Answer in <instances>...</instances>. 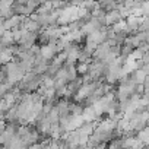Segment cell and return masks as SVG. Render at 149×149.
Listing matches in <instances>:
<instances>
[{
	"label": "cell",
	"mask_w": 149,
	"mask_h": 149,
	"mask_svg": "<svg viewBox=\"0 0 149 149\" xmlns=\"http://www.w3.org/2000/svg\"><path fill=\"white\" fill-rule=\"evenodd\" d=\"M108 53H110V45H108V42L105 41V42L97 45V48H95V51H94V54H92L91 58H92L94 61H102L104 57H105Z\"/></svg>",
	"instance_id": "6da1fadb"
},
{
	"label": "cell",
	"mask_w": 149,
	"mask_h": 149,
	"mask_svg": "<svg viewBox=\"0 0 149 149\" xmlns=\"http://www.w3.org/2000/svg\"><path fill=\"white\" fill-rule=\"evenodd\" d=\"M0 146H2V145H0Z\"/></svg>",
	"instance_id": "7a4b0ae2"
}]
</instances>
